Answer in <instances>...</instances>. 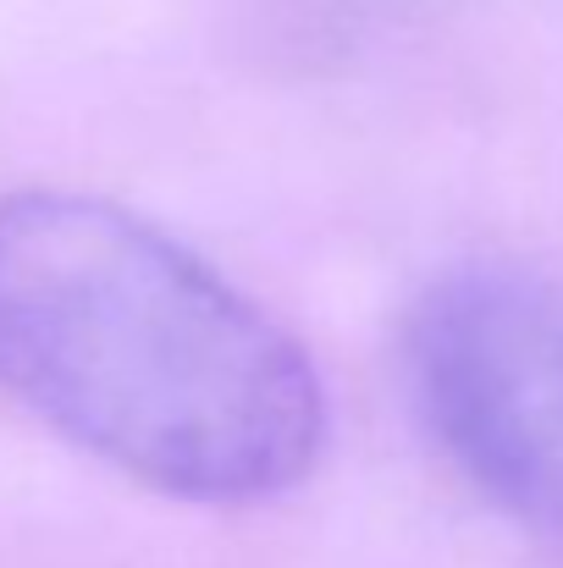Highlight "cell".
<instances>
[{
    "label": "cell",
    "instance_id": "obj_1",
    "mask_svg": "<svg viewBox=\"0 0 563 568\" xmlns=\"http://www.w3.org/2000/svg\"><path fill=\"white\" fill-rule=\"evenodd\" d=\"M0 392L188 503L277 497L326 442L288 326L144 215L61 189L0 199Z\"/></svg>",
    "mask_w": 563,
    "mask_h": 568
},
{
    "label": "cell",
    "instance_id": "obj_2",
    "mask_svg": "<svg viewBox=\"0 0 563 568\" xmlns=\"http://www.w3.org/2000/svg\"><path fill=\"white\" fill-rule=\"evenodd\" d=\"M403 371L442 458L497 514L563 536V271L470 260L436 276Z\"/></svg>",
    "mask_w": 563,
    "mask_h": 568
}]
</instances>
